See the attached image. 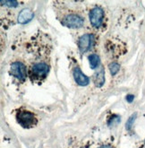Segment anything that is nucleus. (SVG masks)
Masks as SVG:
<instances>
[{"instance_id": "nucleus-2", "label": "nucleus", "mask_w": 145, "mask_h": 148, "mask_svg": "<svg viewBox=\"0 0 145 148\" xmlns=\"http://www.w3.org/2000/svg\"><path fill=\"white\" fill-rule=\"evenodd\" d=\"M18 123L24 128H31L38 123V119L32 112L26 110H20L16 114Z\"/></svg>"}, {"instance_id": "nucleus-11", "label": "nucleus", "mask_w": 145, "mask_h": 148, "mask_svg": "<svg viewBox=\"0 0 145 148\" xmlns=\"http://www.w3.org/2000/svg\"><path fill=\"white\" fill-rule=\"evenodd\" d=\"M119 69H120V65L116 63V62H113L109 65V71L111 73L112 75H115L117 74V72L119 71Z\"/></svg>"}, {"instance_id": "nucleus-12", "label": "nucleus", "mask_w": 145, "mask_h": 148, "mask_svg": "<svg viewBox=\"0 0 145 148\" xmlns=\"http://www.w3.org/2000/svg\"><path fill=\"white\" fill-rule=\"evenodd\" d=\"M135 119H136V114H133V116H131V117L128 119V120H127L125 127H126V128L128 129V130H131V129H132V127H133V122H134Z\"/></svg>"}, {"instance_id": "nucleus-4", "label": "nucleus", "mask_w": 145, "mask_h": 148, "mask_svg": "<svg viewBox=\"0 0 145 148\" xmlns=\"http://www.w3.org/2000/svg\"><path fill=\"white\" fill-rule=\"evenodd\" d=\"M105 13L100 6L93 7L90 12V22L95 29H99L103 25Z\"/></svg>"}, {"instance_id": "nucleus-9", "label": "nucleus", "mask_w": 145, "mask_h": 148, "mask_svg": "<svg viewBox=\"0 0 145 148\" xmlns=\"http://www.w3.org/2000/svg\"><path fill=\"white\" fill-rule=\"evenodd\" d=\"M105 83V72L103 67L100 68V70L94 75V84L97 87H101Z\"/></svg>"}, {"instance_id": "nucleus-8", "label": "nucleus", "mask_w": 145, "mask_h": 148, "mask_svg": "<svg viewBox=\"0 0 145 148\" xmlns=\"http://www.w3.org/2000/svg\"><path fill=\"white\" fill-rule=\"evenodd\" d=\"M34 16V14L32 13V11L29 8H24L22 9L18 15V23L23 24V23H27L30 21L32 20Z\"/></svg>"}, {"instance_id": "nucleus-7", "label": "nucleus", "mask_w": 145, "mask_h": 148, "mask_svg": "<svg viewBox=\"0 0 145 148\" xmlns=\"http://www.w3.org/2000/svg\"><path fill=\"white\" fill-rule=\"evenodd\" d=\"M74 77L75 82L77 83L79 85H81V86H86L90 83L89 78L82 72V70H81V69L78 66L75 67V69H74Z\"/></svg>"}, {"instance_id": "nucleus-3", "label": "nucleus", "mask_w": 145, "mask_h": 148, "mask_svg": "<svg viewBox=\"0 0 145 148\" xmlns=\"http://www.w3.org/2000/svg\"><path fill=\"white\" fill-rule=\"evenodd\" d=\"M61 23L68 28H81L84 23V19L78 14L71 13L65 14Z\"/></svg>"}, {"instance_id": "nucleus-15", "label": "nucleus", "mask_w": 145, "mask_h": 148, "mask_svg": "<svg viewBox=\"0 0 145 148\" xmlns=\"http://www.w3.org/2000/svg\"><path fill=\"white\" fill-rule=\"evenodd\" d=\"M133 99H134V97H133V95H132V94H128L126 96V100H127V101H129V102H132L133 101Z\"/></svg>"}, {"instance_id": "nucleus-17", "label": "nucleus", "mask_w": 145, "mask_h": 148, "mask_svg": "<svg viewBox=\"0 0 145 148\" xmlns=\"http://www.w3.org/2000/svg\"><path fill=\"white\" fill-rule=\"evenodd\" d=\"M144 144H145V141H144Z\"/></svg>"}, {"instance_id": "nucleus-16", "label": "nucleus", "mask_w": 145, "mask_h": 148, "mask_svg": "<svg viewBox=\"0 0 145 148\" xmlns=\"http://www.w3.org/2000/svg\"><path fill=\"white\" fill-rule=\"evenodd\" d=\"M99 148H113L111 145H101Z\"/></svg>"}, {"instance_id": "nucleus-10", "label": "nucleus", "mask_w": 145, "mask_h": 148, "mask_svg": "<svg viewBox=\"0 0 145 148\" xmlns=\"http://www.w3.org/2000/svg\"><path fill=\"white\" fill-rule=\"evenodd\" d=\"M89 62H90V66L91 68L95 69L96 67H98L99 64V58L98 55L96 54H92L89 57Z\"/></svg>"}, {"instance_id": "nucleus-5", "label": "nucleus", "mask_w": 145, "mask_h": 148, "mask_svg": "<svg viewBox=\"0 0 145 148\" xmlns=\"http://www.w3.org/2000/svg\"><path fill=\"white\" fill-rule=\"evenodd\" d=\"M10 74L21 82H23L26 78V66L22 62H14L10 66Z\"/></svg>"}, {"instance_id": "nucleus-6", "label": "nucleus", "mask_w": 145, "mask_h": 148, "mask_svg": "<svg viewBox=\"0 0 145 148\" xmlns=\"http://www.w3.org/2000/svg\"><path fill=\"white\" fill-rule=\"evenodd\" d=\"M93 44V36L91 34H84L78 40V47L82 53L88 51Z\"/></svg>"}, {"instance_id": "nucleus-13", "label": "nucleus", "mask_w": 145, "mask_h": 148, "mask_svg": "<svg viewBox=\"0 0 145 148\" xmlns=\"http://www.w3.org/2000/svg\"><path fill=\"white\" fill-rule=\"evenodd\" d=\"M119 121H120V118L118 116H113L111 118V119L108 120V126L109 127H114L115 125H116Z\"/></svg>"}, {"instance_id": "nucleus-14", "label": "nucleus", "mask_w": 145, "mask_h": 148, "mask_svg": "<svg viewBox=\"0 0 145 148\" xmlns=\"http://www.w3.org/2000/svg\"><path fill=\"white\" fill-rule=\"evenodd\" d=\"M1 5H5L8 7H16L18 5V3L14 0H8V1H1Z\"/></svg>"}, {"instance_id": "nucleus-1", "label": "nucleus", "mask_w": 145, "mask_h": 148, "mask_svg": "<svg viewBox=\"0 0 145 148\" xmlns=\"http://www.w3.org/2000/svg\"><path fill=\"white\" fill-rule=\"evenodd\" d=\"M49 72V66L46 62H39L33 64L29 72L30 78L32 82L39 83L45 80Z\"/></svg>"}]
</instances>
